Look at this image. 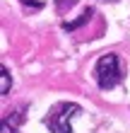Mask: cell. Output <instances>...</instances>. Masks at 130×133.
<instances>
[{
  "label": "cell",
  "mask_w": 130,
  "mask_h": 133,
  "mask_svg": "<svg viewBox=\"0 0 130 133\" xmlns=\"http://www.w3.org/2000/svg\"><path fill=\"white\" fill-rule=\"evenodd\" d=\"M94 75H96V85L101 90H111L120 82V61L116 53H104L99 58V63L94 68Z\"/></svg>",
  "instance_id": "7a4b0ae2"
},
{
  "label": "cell",
  "mask_w": 130,
  "mask_h": 133,
  "mask_svg": "<svg viewBox=\"0 0 130 133\" xmlns=\"http://www.w3.org/2000/svg\"><path fill=\"white\" fill-rule=\"evenodd\" d=\"M22 5H27V7H34V10H39V7H41V3H39V0H22Z\"/></svg>",
  "instance_id": "52a82bcc"
},
{
  "label": "cell",
  "mask_w": 130,
  "mask_h": 133,
  "mask_svg": "<svg viewBox=\"0 0 130 133\" xmlns=\"http://www.w3.org/2000/svg\"><path fill=\"white\" fill-rule=\"evenodd\" d=\"M24 121V109H19V111H12V116H7L5 119V133L10 131H17V126Z\"/></svg>",
  "instance_id": "277c9868"
},
{
  "label": "cell",
  "mask_w": 130,
  "mask_h": 133,
  "mask_svg": "<svg viewBox=\"0 0 130 133\" xmlns=\"http://www.w3.org/2000/svg\"><path fill=\"white\" fill-rule=\"evenodd\" d=\"M10 92V70L5 65L0 68V95H7Z\"/></svg>",
  "instance_id": "5b68a950"
},
{
  "label": "cell",
  "mask_w": 130,
  "mask_h": 133,
  "mask_svg": "<svg viewBox=\"0 0 130 133\" xmlns=\"http://www.w3.org/2000/svg\"><path fill=\"white\" fill-rule=\"evenodd\" d=\"M82 111L80 104L72 102H60L48 111L46 116V126L51 128V133H72V119Z\"/></svg>",
  "instance_id": "6da1fadb"
},
{
  "label": "cell",
  "mask_w": 130,
  "mask_h": 133,
  "mask_svg": "<svg viewBox=\"0 0 130 133\" xmlns=\"http://www.w3.org/2000/svg\"><path fill=\"white\" fill-rule=\"evenodd\" d=\"M101 3H109V0H101ZM111 3H113V0H111Z\"/></svg>",
  "instance_id": "ba28073f"
},
{
  "label": "cell",
  "mask_w": 130,
  "mask_h": 133,
  "mask_svg": "<svg viewBox=\"0 0 130 133\" xmlns=\"http://www.w3.org/2000/svg\"><path fill=\"white\" fill-rule=\"evenodd\" d=\"M91 15H94V10H91V7H87V10L82 12L75 22H63V29H65V32H72V29H77V27H82V24H87V22L91 19Z\"/></svg>",
  "instance_id": "3957f363"
},
{
  "label": "cell",
  "mask_w": 130,
  "mask_h": 133,
  "mask_svg": "<svg viewBox=\"0 0 130 133\" xmlns=\"http://www.w3.org/2000/svg\"><path fill=\"white\" fill-rule=\"evenodd\" d=\"M77 0H56V10L63 15V12H67V7H72Z\"/></svg>",
  "instance_id": "8992f818"
}]
</instances>
